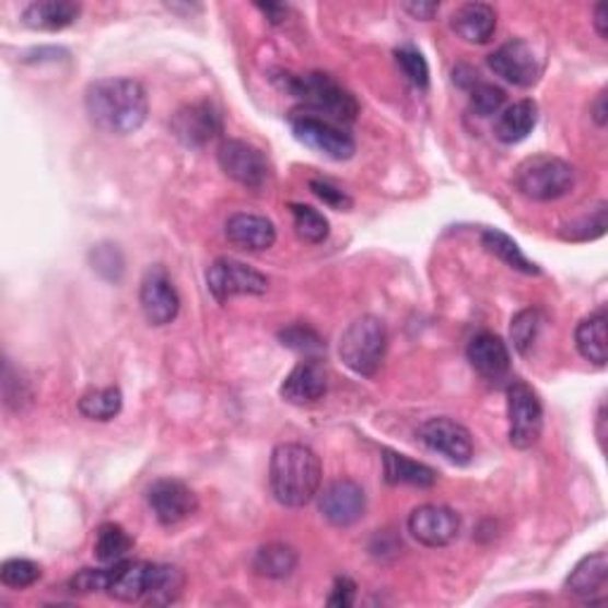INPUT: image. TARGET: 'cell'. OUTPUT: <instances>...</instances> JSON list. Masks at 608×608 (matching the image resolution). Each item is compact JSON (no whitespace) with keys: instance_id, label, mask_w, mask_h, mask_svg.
Masks as SVG:
<instances>
[{"instance_id":"1","label":"cell","mask_w":608,"mask_h":608,"mask_svg":"<svg viewBox=\"0 0 608 608\" xmlns=\"http://www.w3.org/2000/svg\"><path fill=\"white\" fill-rule=\"evenodd\" d=\"M86 113L95 129L129 136L148 119V93L136 79H98L86 89Z\"/></svg>"},{"instance_id":"2","label":"cell","mask_w":608,"mask_h":608,"mask_svg":"<svg viewBox=\"0 0 608 608\" xmlns=\"http://www.w3.org/2000/svg\"><path fill=\"white\" fill-rule=\"evenodd\" d=\"M324 478L321 459L300 442H283L271 452L269 488L273 500L285 508L307 506L319 494Z\"/></svg>"},{"instance_id":"3","label":"cell","mask_w":608,"mask_h":608,"mask_svg":"<svg viewBox=\"0 0 608 608\" xmlns=\"http://www.w3.org/2000/svg\"><path fill=\"white\" fill-rule=\"evenodd\" d=\"M281 89L307 107V115H324L321 119L334 124H352L359 115V103L354 95L342 89L334 77L314 74H283Z\"/></svg>"},{"instance_id":"4","label":"cell","mask_w":608,"mask_h":608,"mask_svg":"<svg viewBox=\"0 0 608 608\" xmlns=\"http://www.w3.org/2000/svg\"><path fill=\"white\" fill-rule=\"evenodd\" d=\"M338 352L342 364L356 376L373 378L388 354V328L376 316H359L342 330Z\"/></svg>"},{"instance_id":"5","label":"cell","mask_w":608,"mask_h":608,"mask_svg":"<svg viewBox=\"0 0 608 608\" xmlns=\"http://www.w3.org/2000/svg\"><path fill=\"white\" fill-rule=\"evenodd\" d=\"M514 186L528 200L551 202L569 196L575 186V169L561 157L533 155L516 167Z\"/></svg>"},{"instance_id":"6","label":"cell","mask_w":608,"mask_h":608,"mask_svg":"<svg viewBox=\"0 0 608 608\" xmlns=\"http://www.w3.org/2000/svg\"><path fill=\"white\" fill-rule=\"evenodd\" d=\"M508 440L516 449H530L542 437L545 411L537 393L528 383L514 381L506 388Z\"/></svg>"},{"instance_id":"7","label":"cell","mask_w":608,"mask_h":608,"mask_svg":"<svg viewBox=\"0 0 608 608\" xmlns=\"http://www.w3.org/2000/svg\"><path fill=\"white\" fill-rule=\"evenodd\" d=\"M207 290L219 304H226L238 295H265L269 290V279L238 259L219 257L207 269Z\"/></svg>"},{"instance_id":"8","label":"cell","mask_w":608,"mask_h":608,"mask_svg":"<svg viewBox=\"0 0 608 608\" xmlns=\"http://www.w3.org/2000/svg\"><path fill=\"white\" fill-rule=\"evenodd\" d=\"M219 167L247 190H265L271 182V167L265 152L245 141H224L217 150Z\"/></svg>"},{"instance_id":"9","label":"cell","mask_w":608,"mask_h":608,"mask_svg":"<svg viewBox=\"0 0 608 608\" xmlns=\"http://www.w3.org/2000/svg\"><path fill=\"white\" fill-rule=\"evenodd\" d=\"M290 129H293V136L302 145L316 150L328 160L344 162L350 160L356 150L354 138L348 131H342L338 124L326 121L321 117L295 113L290 117Z\"/></svg>"},{"instance_id":"10","label":"cell","mask_w":608,"mask_h":608,"mask_svg":"<svg viewBox=\"0 0 608 608\" xmlns=\"http://www.w3.org/2000/svg\"><path fill=\"white\" fill-rule=\"evenodd\" d=\"M488 65L496 77H502L506 84H514L518 89L535 86L545 69L540 52L523 38L508 40V44L496 48L488 58Z\"/></svg>"},{"instance_id":"11","label":"cell","mask_w":608,"mask_h":608,"mask_svg":"<svg viewBox=\"0 0 608 608\" xmlns=\"http://www.w3.org/2000/svg\"><path fill=\"white\" fill-rule=\"evenodd\" d=\"M407 528L423 547L440 549L452 545L461 533V518L454 508L442 504H423L411 511Z\"/></svg>"},{"instance_id":"12","label":"cell","mask_w":608,"mask_h":608,"mask_svg":"<svg viewBox=\"0 0 608 608\" xmlns=\"http://www.w3.org/2000/svg\"><path fill=\"white\" fill-rule=\"evenodd\" d=\"M419 437L428 449L442 454L456 466H466L473 459V437L468 433V428L447 417L428 419L419 428Z\"/></svg>"},{"instance_id":"13","label":"cell","mask_w":608,"mask_h":608,"mask_svg":"<svg viewBox=\"0 0 608 608\" xmlns=\"http://www.w3.org/2000/svg\"><path fill=\"white\" fill-rule=\"evenodd\" d=\"M148 504L155 518L172 528L196 514L198 496L182 480L160 478L148 488Z\"/></svg>"},{"instance_id":"14","label":"cell","mask_w":608,"mask_h":608,"mask_svg":"<svg viewBox=\"0 0 608 608\" xmlns=\"http://www.w3.org/2000/svg\"><path fill=\"white\" fill-rule=\"evenodd\" d=\"M319 511L336 528H350L366 514V492L354 480H334L319 492Z\"/></svg>"},{"instance_id":"15","label":"cell","mask_w":608,"mask_h":608,"mask_svg":"<svg viewBox=\"0 0 608 608\" xmlns=\"http://www.w3.org/2000/svg\"><path fill=\"white\" fill-rule=\"evenodd\" d=\"M224 131L219 109L212 103H192L178 109L172 119V133L186 148H204Z\"/></svg>"},{"instance_id":"16","label":"cell","mask_w":608,"mask_h":608,"mask_svg":"<svg viewBox=\"0 0 608 608\" xmlns=\"http://www.w3.org/2000/svg\"><path fill=\"white\" fill-rule=\"evenodd\" d=\"M141 309H143L150 326L172 324L178 316V309H182V297H178L169 273L162 267H152L143 276Z\"/></svg>"},{"instance_id":"17","label":"cell","mask_w":608,"mask_h":608,"mask_svg":"<svg viewBox=\"0 0 608 608\" xmlns=\"http://www.w3.org/2000/svg\"><path fill=\"white\" fill-rule=\"evenodd\" d=\"M326 390H328L326 369L316 362V359H307V362H300L288 373L281 385V397L290 405L307 407L319 402V399L326 395Z\"/></svg>"},{"instance_id":"18","label":"cell","mask_w":608,"mask_h":608,"mask_svg":"<svg viewBox=\"0 0 608 608\" xmlns=\"http://www.w3.org/2000/svg\"><path fill=\"white\" fill-rule=\"evenodd\" d=\"M608 585V557L606 551H597L580 561L565 580V592L573 594L580 601L601 604L606 599Z\"/></svg>"},{"instance_id":"19","label":"cell","mask_w":608,"mask_h":608,"mask_svg":"<svg viewBox=\"0 0 608 608\" xmlns=\"http://www.w3.org/2000/svg\"><path fill=\"white\" fill-rule=\"evenodd\" d=\"M226 241L245 253H265L276 243L273 221L259 214L238 212L226 221Z\"/></svg>"},{"instance_id":"20","label":"cell","mask_w":608,"mask_h":608,"mask_svg":"<svg viewBox=\"0 0 608 608\" xmlns=\"http://www.w3.org/2000/svg\"><path fill=\"white\" fill-rule=\"evenodd\" d=\"M473 371L486 381H502L511 369V352L506 342L494 334H478L466 350Z\"/></svg>"},{"instance_id":"21","label":"cell","mask_w":608,"mask_h":608,"mask_svg":"<svg viewBox=\"0 0 608 608\" xmlns=\"http://www.w3.org/2000/svg\"><path fill=\"white\" fill-rule=\"evenodd\" d=\"M452 32L471 46H486L496 32V12L488 3H466L452 15Z\"/></svg>"},{"instance_id":"22","label":"cell","mask_w":608,"mask_h":608,"mask_svg":"<svg viewBox=\"0 0 608 608\" xmlns=\"http://www.w3.org/2000/svg\"><path fill=\"white\" fill-rule=\"evenodd\" d=\"M150 565L148 561H129L124 559L119 563L109 565V583L107 594L117 601H143L145 589H148V577H150Z\"/></svg>"},{"instance_id":"23","label":"cell","mask_w":608,"mask_h":608,"mask_svg":"<svg viewBox=\"0 0 608 608\" xmlns=\"http://www.w3.org/2000/svg\"><path fill=\"white\" fill-rule=\"evenodd\" d=\"M81 15V5L69 0H38L22 12L24 26L34 32H62Z\"/></svg>"},{"instance_id":"24","label":"cell","mask_w":608,"mask_h":608,"mask_svg":"<svg viewBox=\"0 0 608 608\" xmlns=\"http://www.w3.org/2000/svg\"><path fill=\"white\" fill-rule=\"evenodd\" d=\"M537 117H540V107L535 101H518L508 105L494 121V138L504 145H516L533 133Z\"/></svg>"},{"instance_id":"25","label":"cell","mask_w":608,"mask_h":608,"mask_svg":"<svg viewBox=\"0 0 608 608\" xmlns=\"http://www.w3.org/2000/svg\"><path fill=\"white\" fill-rule=\"evenodd\" d=\"M383 473L390 486H411V488H433L437 482V471L421 461H413L405 454L393 449L383 452Z\"/></svg>"},{"instance_id":"26","label":"cell","mask_w":608,"mask_h":608,"mask_svg":"<svg viewBox=\"0 0 608 608\" xmlns=\"http://www.w3.org/2000/svg\"><path fill=\"white\" fill-rule=\"evenodd\" d=\"M606 324L608 316L606 309H597L594 314L585 316L575 328V348L594 366H606L608 359V342H606Z\"/></svg>"},{"instance_id":"27","label":"cell","mask_w":608,"mask_h":608,"mask_svg":"<svg viewBox=\"0 0 608 608\" xmlns=\"http://www.w3.org/2000/svg\"><path fill=\"white\" fill-rule=\"evenodd\" d=\"M186 587V575L178 565L169 563H152L148 589H145V604L150 606H169L178 601Z\"/></svg>"},{"instance_id":"28","label":"cell","mask_w":608,"mask_h":608,"mask_svg":"<svg viewBox=\"0 0 608 608\" xmlns=\"http://www.w3.org/2000/svg\"><path fill=\"white\" fill-rule=\"evenodd\" d=\"M297 551L283 545V542H271L259 547L253 557V571L259 577H267V580H283L290 577L297 569Z\"/></svg>"},{"instance_id":"29","label":"cell","mask_w":608,"mask_h":608,"mask_svg":"<svg viewBox=\"0 0 608 608\" xmlns=\"http://www.w3.org/2000/svg\"><path fill=\"white\" fill-rule=\"evenodd\" d=\"M480 241H482V247H486V250L490 255H494L496 259H502L506 267L516 269L521 273H528V276L540 273V267L525 257L523 250L518 247V243L511 236H506V233L496 231V229H486V231H482Z\"/></svg>"},{"instance_id":"30","label":"cell","mask_w":608,"mask_h":608,"mask_svg":"<svg viewBox=\"0 0 608 608\" xmlns=\"http://www.w3.org/2000/svg\"><path fill=\"white\" fill-rule=\"evenodd\" d=\"M133 549V537L121 528L119 523H103L98 533H95V559L103 563H119L129 557Z\"/></svg>"},{"instance_id":"31","label":"cell","mask_w":608,"mask_h":608,"mask_svg":"<svg viewBox=\"0 0 608 608\" xmlns=\"http://www.w3.org/2000/svg\"><path fill=\"white\" fill-rule=\"evenodd\" d=\"M124 407V395L119 388H98L89 390L86 395H81L79 399V413L89 421H113L119 417V411Z\"/></svg>"},{"instance_id":"32","label":"cell","mask_w":608,"mask_h":608,"mask_svg":"<svg viewBox=\"0 0 608 608\" xmlns=\"http://www.w3.org/2000/svg\"><path fill=\"white\" fill-rule=\"evenodd\" d=\"M290 212H293V224H295L297 236L304 243L319 245L328 238V233H330L328 219L319 210H314V207H309V204L293 202L290 204Z\"/></svg>"},{"instance_id":"33","label":"cell","mask_w":608,"mask_h":608,"mask_svg":"<svg viewBox=\"0 0 608 608\" xmlns=\"http://www.w3.org/2000/svg\"><path fill=\"white\" fill-rule=\"evenodd\" d=\"M545 324V316L540 309H523L511 319V342L518 354H528L533 344L537 342Z\"/></svg>"},{"instance_id":"34","label":"cell","mask_w":608,"mask_h":608,"mask_svg":"<svg viewBox=\"0 0 608 608\" xmlns=\"http://www.w3.org/2000/svg\"><path fill=\"white\" fill-rule=\"evenodd\" d=\"M604 233H606V202H601L594 212L571 221V224H565L559 236L569 243H589L601 238Z\"/></svg>"},{"instance_id":"35","label":"cell","mask_w":608,"mask_h":608,"mask_svg":"<svg viewBox=\"0 0 608 608\" xmlns=\"http://www.w3.org/2000/svg\"><path fill=\"white\" fill-rule=\"evenodd\" d=\"M40 580V565L30 559H8L0 565V583L10 589H26Z\"/></svg>"},{"instance_id":"36","label":"cell","mask_w":608,"mask_h":608,"mask_svg":"<svg viewBox=\"0 0 608 608\" xmlns=\"http://www.w3.org/2000/svg\"><path fill=\"white\" fill-rule=\"evenodd\" d=\"M91 265L93 271L101 273L105 281L117 283L124 273V257L119 253V247L113 243H101L91 250Z\"/></svg>"},{"instance_id":"37","label":"cell","mask_w":608,"mask_h":608,"mask_svg":"<svg viewBox=\"0 0 608 608\" xmlns=\"http://www.w3.org/2000/svg\"><path fill=\"white\" fill-rule=\"evenodd\" d=\"M279 338H281L285 348L302 352V354H319V352L326 350V342L321 340V336L316 334L314 328L304 326V324L288 326L285 330H281Z\"/></svg>"},{"instance_id":"38","label":"cell","mask_w":608,"mask_h":608,"mask_svg":"<svg viewBox=\"0 0 608 608\" xmlns=\"http://www.w3.org/2000/svg\"><path fill=\"white\" fill-rule=\"evenodd\" d=\"M395 58H397V65L402 67V72L411 81V84L421 89V91H425L428 84H431V69H428V62H425L423 55L417 48L405 46V48H399L395 52Z\"/></svg>"},{"instance_id":"39","label":"cell","mask_w":608,"mask_h":608,"mask_svg":"<svg viewBox=\"0 0 608 608\" xmlns=\"http://www.w3.org/2000/svg\"><path fill=\"white\" fill-rule=\"evenodd\" d=\"M506 103V93L494 84H476L471 89V109L478 117L500 115Z\"/></svg>"},{"instance_id":"40","label":"cell","mask_w":608,"mask_h":608,"mask_svg":"<svg viewBox=\"0 0 608 608\" xmlns=\"http://www.w3.org/2000/svg\"><path fill=\"white\" fill-rule=\"evenodd\" d=\"M309 188L316 198H319L321 202H326L328 207H334V210L338 212H348L350 207H352V198L344 192L342 188L334 186L330 182H321V178H314V182H309Z\"/></svg>"},{"instance_id":"41","label":"cell","mask_w":608,"mask_h":608,"mask_svg":"<svg viewBox=\"0 0 608 608\" xmlns=\"http://www.w3.org/2000/svg\"><path fill=\"white\" fill-rule=\"evenodd\" d=\"M107 583H109V569H84L69 580V587L79 594H93V592H105Z\"/></svg>"},{"instance_id":"42","label":"cell","mask_w":608,"mask_h":608,"mask_svg":"<svg viewBox=\"0 0 608 608\" xmlns=\"http://www.w3.org/2000/svg\"><path fill=\"white\" fill-rule=\"evenodd\" d=\"M356 597V585L352 583L350 577H338L334 583V589H330V597H328V606H336V608H350L354 604Z\"/></svg>"},{"instance_id":"43","label":"cell","mask_w":608,"mask_h":608,"mask_svg":"<svg viewBox=\"0 0 608 608\" xmlns=\"http://www.w3.org/2000/svg\"><path fill=\"white\" fill-rule=\"evenodd\" d=\"M402 10L409 12L413 20L431 22L437 15V12H440V5L437 3H405Z\"/></svg>"},{"instance_id":"44","label":"cell","mask_w":608,"mask_h":608,"mask_svg":"<svg viewBox=\"0 0 608 608\" xmlns=\"http://www.w3.org/2000/svg\"><path fill=\"white\" fill-rule=\"evenodd\" d=\"M594 30H597V34L601 38L608 36V5L606 3H599L597 8H594Z\"/></svg>"},{"instance_id":"45","label":"cell","mask_w":608,"mask_h":608,"mask_svg":"<svg viewBox=\"0 0 608 608\" xmlns=\"http://www.w3.org/2000/svg\"><path fill=\"white\" fill-rule=\"evenodd\" d=\"M592 117L594 121L599 124V127H606V121H608V105H606V91H601L597 95V101H594L592 105Z\"/></svg>"},{"instance_id":"46","label":"cell","mask_w":608,"mask_h":608,"mask_svg":"<svg viewBox=\"0 0 608 608\" xmlns=\"http://www.w3.org/2000/svg\"><path fill=\"white\" fill-rule=\"evenodd\" d=\"M257 10L265 12V17L271 24H283L288 17V8H283V5H257Z\"/></svg>"}]
</instances>
